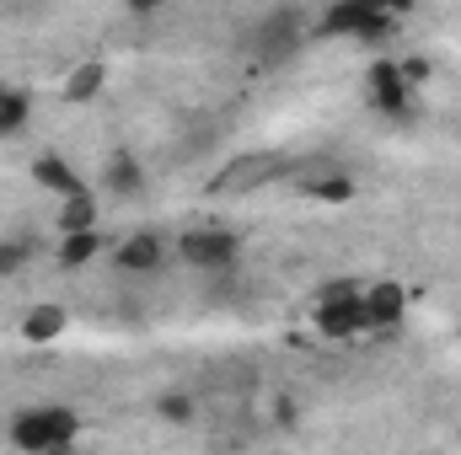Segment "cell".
I'll return each mask as SVG.
<instances>
[{
	"instance_id": "9c48e42d",
	"label": "cell",
	"mask_w": 461,
	"mask_h": 455,
	"mask_svg": "<svg viewBox=\"0 0 461 455\" xmlns=\"http://www.w3.org/2000/svg\"><path fill=\"white\" fill-rule=\"evenodd\" d=\"M103 188H108L113 199H140V193H145V161H140L134 150H113L108 166H103Z\"/></svg>"
},
{
	"instance_id": "7402d4cb",
	"label": "cell",
	"mask_w": 461,
	"mask_h": 455,
	"mask_svg": "<svg viewBox=\"0 0 461 455\" xmlns=\"http://www.w3.org/2000/svg\"><path fill=\"white\" fill-rule=\"evenodd\" d=\"M161 5H167V0H129L134 16H150V11H161Z\"/></svg>"
},
{
	"instance_id": "603a6c76",
	"label": "cell",
	"mask_w": 461,
	"mask_h": 455,
	"mask_svg": "<svg viewBox=\"0 0 461 455\" xmlns=\"http://www.w3.org/2000/svg\"><path fill=\"white\" fill-rule=\"evenodd\" d=\"M381 11H392V16H402V11H413V0H381Z\"/></svg>"
},
{
	"instance_id": "5b68a950",
	"label": "cell",
	"mask_w": 461,
	"mask_h": 455,
	"mask_svg": "<svg viewBox=\"0 0 461 455\" xmlns=\"http://www.w3.org/2000/svg\"><path fill=\"white\" fill-rule=\"evenodd\" d=\"M386 32H392V16L365 0H333L317 27V38H354V43H386Z\"/></svg>"
},
{
	"instance_id": "8992f818",
	"label": "cell",
	"mask_w": 461,
	"mask_h": 455,
	"mask_svg": "<svg viewBox=\"0 0 461 455\" xmlns=\"http://www.w3.org/2000/svg\"><path fill=\"white\" fill-rule=\"evenodd\" d=\"M177 252H183V263H194L204 273H226V268H236V257H241V236L236 230H221V226H204V230H188L177 241Z\"/></svg>"
},
{
	"instance_id": "ac0fdd59",
	"label": "cell",
	"mask_w": 461,
	"mask_h": 455,
	"mask_svg": "<svg viewBox=\"0 0 461 455\" xmlns=\"http://www.w3.org/2000/svg\"><path fill=\"white\" fill-rule=\"evenodd\" d=\"M215 145H221V123H194L177 150H183V161H199V156H210Z\"/></svg>"
},
{
	"instance_id": "277c9868",
	"label": "cell",
	"mask_w": 461,
	"mask_h": 455,
	"mask_svg": "<svg viewBox=\"0 0 461 455\" xmlns=\"http://www.w3.org/2000/svg\"><path fill=\"white\" fill-rule=\"evenodd\" d=\"M317 333L333 343L359 338L370 333V311H365V290L354 279H333L322 295H317Z\"/></svg>"
},
{
	"instance_id": "8fae6325",
	"label": "cell",
	"mask_w": 461,
	"mask_h": 455,
	"mask_svg": "<svg viewBox=\"0 0 461 455\" xmlns=\"http://www.w3.org/2000/svg\"><path fill=\"white\" fill-rule=\"evenodd\" d=\"M295 177H301V183H306V193H312V199H322V204H348V199H354V183H348V172L328 166V161H317V166H301Z\"/></svg>"
},
{
	"instance_id": "2e32d148",
	"label": "cell",
	"mask_w": 461,
	"mask_h": 455,
	"mask_svg": "<svg viewBox=\"0 0 461 455\" xmlns=\"http://www.w3.org/2000/svg\"><path fill=\"white\" fill-rule=\"evenodd\" d=\"M86 226H97V199H92V188L59 199V236H65V230H86Z\"/></svg>"
},
{
	"instance_id": "3957f363",
	"label": "cell",
	"mask_w": 461,
	"mask_h": 455,
	"mask_svg": "<svg viewBox=\"0 0 461 455\" xmlns=\"http://www.w3.org/2000/svg\"><path fill=\"white\" fill-rule=\"evenodd\" d=\"M81 434V418L70 407H27L11 418V445L27 455H43V451H59V445H76Z\"/></svg>"
},
{
	"instance_id": "6da1fadb",
	"label": "cell",
	"mask_w": 461,
	"mask_h": 455,
	"mask_svg": "<svg viewBox=\"0 0 461 455\" xmlns=\"http://www.w3.org/2000/svg\"><path fill=\"white\" fill-rule=\"evenodd\" d=\"M295 172H301V161L285 156V150H241V156H226V166L210 177V193L215 199H241V193L290 183Z\"/></svg>"
},
{
	"instance_id": "30bf717a",
	"label": "cell",
	"mask_w": 461,
	"mask_h": 455,
	"mask_svg": "<svg viewBox=\"0 0 461 455\" xmlns=\"http://www.w3.org/2000/svg\"><path fill=\"white\" fill-rule=\"evenodd\" d=\"M365 311H370V333L397 327V322L408 317V295H402V284H365Z\"/></svg>"
},
{
	"instance_id": "ba28073f",
	"label": "cell",
	"mask_w": 461,
	"mask_h": 455,
	"mask_svg": "<svg viewBox=\"0 0 461 455\" xmlns=\"http://www.w3.org/2000/svg\"><path fill=\"white\" fill-rule=\"evenodd\" d=\"M167 263V241L156 236V230H140V236H129V241H118L113 246V268L118 273H156Z\"/></svg>"
},
{
	"instance_id": "5bb4252c",
	"label": "cell",
	"mask_w": 461,
	"mask_h": 455,
	"mask_svg": "<svg viewBox=\"0 0 461 455\" xmlns=\"http://www.w3.org/2000/svg\"><path fill=\"white\" fill-rule=\"evenodd\" d=\"M97 252H103V230L97 226L65 230V236H59V263H65V268H81V263H92Z\"/></svg>"
},
{
	"instance_id": "9a60e30c",
	"label": "cell",
	"mask_w": 461,
	"mask_h": 455,
	"mask_svg": "<svg viewBox=\"0 0 461 455\" xmlns=\"http://www.w3.org/2000/svg\"><path fill=\"white\" fill-rule=\"evenodd\" d=\"M103 86H108V70H103L97 59H86V65L70 70V81H65V103H92V97H103Z\"/></svg>"
},
{
	"instance_id": "52a82bcc",
	"label": "cell",
	"mask_w": 461,
	"mask_h": 455,
	"mask_svg": "<svg viewBox=\"0 0 461 455\" xmlns=\"http://www.w3.org/2000/svg\"><path fill=\"white\" fill-rule=\"evenodd\" d=\"M365 97H370L375 113L413 118V86H408V76H402L397 59H375V65H370V76H365Z\"/></svg>"
},
{
	"instance_id": "e0dca14e",
	"label": "cell",
	"mask_w": 461,
	"mask_h": 455,
	"mask_svg": "<svg viewBox=\"0 0 461 455\" xmlns=\"http://www.w3.org/2000/svg\"><path fill=\"white\" fill-rule=\"evenodd\" d=\"M32 252H38L32 236H5V241H0V279H16V273L32 263Z\"/></svg>"
},
{
	"instance_id": "4fadbf2b",
	"label": "cell",
	"mask_w": 461,
	"mask_h": 455,
	"mask_svg": "<svg viewBox=\"0 0 461 455\" xmlns=\"http://www.w3.org/2000/svg\"><path fill=\"white\" fill-rule=\"evenodd\" d=\"M65 327H70L65 306H32V311H22V338L27 343H54Z\"/></svg>"
},
{
	"instance_id": "d6986e66",
	"label": "cell",
	"mask_w": 461,
	"mask_h": 455,
	"mask_svg": "<svg viewBox=\"0 0 461 455\" xmlns=\"http://www.w3.org/2000/svg\"><path fill=\"white\" fill-rule=\"evenodd\" d=\"M32 113V103H27V92H0V139L5 134H16L22 123Z\"/></svg>"
},
{
	"instance_id": "44dd1931",
	"label": "cell",
	"mask_w": 461,
	"mask_h": 455,
	"mask_svg": "<svg viewBox=\"0 0 461 455\" xmlns=\"http://www.w3.org/2000/svg\"><path fill=\"white\" fill-rule=\"evenodd\" d=\"M402 76H408V86H424L429 81V59H402Z\"/></svg>"
},
{
	"instance_id": "ffe728a7",
	"label": "cell",
	"mask_w": 461,
	"mask_h": 455,
	"mask_svg": "<svg viewBox=\"0 0 461 455\" xmlns=\"http://www.w3.org/2000/svg\"><path fill=\"white\" fill-rule=\"evenodd\" d=\"M156 413H161L167 424H188V418H194V397H188V391H167V397H156Z\"/></svg>"
},
{
	"instance_id": "7c38bea8",
	"label": "cell",
	"mask_w": 461,
	"mask_h": 455,
	"mask_svg": "<svg viewBox=\"0 0 461 455\" xmlns=\"http://www.w3.org/2000/svg\"><path fill=\"white\" fill-rule=\"evenodd\" d=\"M32 183L38 188H49L54 199H70V193H86V183H81V172L65 161V156H38L32 161Z\"/></svg>"
},
{
	"instance_id": "7a4b0ae2",
	"label": "cell",
	"mask_w": 461,
	"mask_h": 455,
	"mask_svg": "<svg viewBox=\"0 0 461 455\" xmlns=\"http://www.w3.org/2000/svg\"><path fill=\"white\" fill-rule=\"evenodd\" d=\"M306 38H312L306 11L290 5V0H274V11H268V16L258 22V32H252V54H258L263 65H290V59L306 49Z\"/></svg>"
}]
</instances>
